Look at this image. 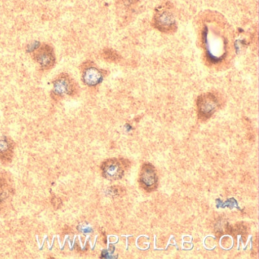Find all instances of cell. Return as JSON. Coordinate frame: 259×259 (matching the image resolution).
<instances>
[{
  "label": "cell",
  "mask_w": 259,
  "mask_h": 259,
  "mask_svg": "<svg viewBox=\"0 0 259 259\" xmlns=\"http://www.w3.org/2000/svg\"><path fill=\"white\" fill-rule=\"evenodd\" d=\"M102 172L106 178L110 180H119L123 176L124 170L121 163L116 159H110L102 165Z\"/></svg>",
  "instance_id": "cell-1"
},
{
  "label": "cell",
  "mask_w": 259,
  "mask_h": 259,
  "mask_svg": "<svg viewBox=\"0 0 259 259\" xmlns=\"http://www.w3.org/2000/svg\"><path fill=\"white\" fill-rule=\"evenodd\" d=\"M218 101L214 96L207 94L200 97L198 101V108L200 114L204 117L211 116L217 109Z\"/></svg>",
  "instance_id": "cell-2"
},
{
  "label": "cell",
  "mask_w": 259,
  "mask_h": 259,
  "mask_svg": "<svg viewBox=\"0 0 259 259\" xmlns=\"http://www.w3.org/2000/svg\"><path fill=\"white\" fill-rule=\"evenodd\" d=\"M36 60L43 69H50L55 63L54 51L48 45L42 47L36 54Z\"/></svg>",
  "instance_id": "cell-3"
},
{
  "label": "cell",
  "mask_w": 259,
  "mask_h": 259,
  "mask_svg": "<svg viewBox=\"0 0 259 259\" xmlns=\"http://www.w3.org/2000/svg\"><path fill=\"white\" fill-rule=\"evenodd\" d=\"M155 25L157 28L163 31H169L174 28L176 25L174 16L169 12H158L155 16Z\"/></svg>",
  "instance_id": "cell-4"
},
{
  "label": "cell",
  "mask_w": 259,
  "mask_h": 259,
  "mask_svg": "<svg viewBox=\"0 0 259 259\" xmlns=\"http://www.w3.org/2000/svg\"><path fill=\"white\" fill-rule=\"evenodd\" d=\"M141 182L146 189H152L157 184V177L154 166L145 164L141 172Z\"/></svg>",
  "instance_id": "cell-5"
},
{
  "label": "cell",
  "mask_w": 259,
  "mask_h": 259,
  "mask_svg": "<svg viewBox=\"0 0 259 259\" xmlns=\"http://www.w3.org/2000/svg\"><path fill=\"white\" fill-rule=\"evenodd\" d=\"M54 92L60 95H70L73 92V85L68 77H62L54 83Z\"/></svg>",
  "instance_id": "cell-6"
},
{
  "label": "cell",
  "mask_w": 259,
  "mask_h": 259,
  "mask_svg": "<svg viewBox=\"0 0 259 259\" xmlns=\"http://www.w3.org/2000/svg\"><path fill=\"white\" fill-rule=\"evenodd\" d=\"M102 80V75L95 68H90L84 72V81L90 86L96 85Z\"/></svg>",
  "instance_id": "cell-7"
},
{
  "label": "cell",
  "mask_w": 259,
  "mask_h": 259,
  "mask_svg": "<svg viewBox=\"0 0 259 259\" xmlns=\"http://www.w3.org/2000/svg\"><path fill=\"white\" fill-rule=\"evenodd\" d=\"M13 155V146L7 139L0 140V159L7 160L12 158Z\"/></svg>",
  "instance_id": "cell-8"
},
{
  "label": "cell",
  "mask_w": 259,
  "mask_h": 259,
  "mask_svg": "<svg viewBox=\"0 0 259 259\" xmlns=\"http://www.w3.org/2000/svg\"><path fill=\"white\" fill-rule=\"evenodd\" d=\"M38 43L32 44V45H29V47H28V51H34V50H36L38 48Z\"/></svg>",
  "instance_id": "cell-9"
}]
</instances>
